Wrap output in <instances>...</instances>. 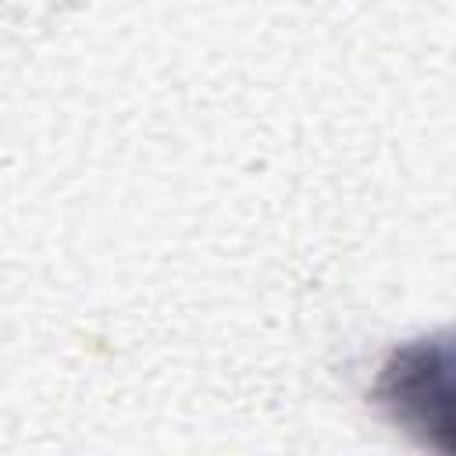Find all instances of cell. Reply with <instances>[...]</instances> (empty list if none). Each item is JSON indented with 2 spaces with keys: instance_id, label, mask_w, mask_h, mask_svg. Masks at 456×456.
Returning a JSON list of instances; mask_svg holds the SVG:
<instances>
[{
  "instance_id": "1",
  "label": "cell",
  "mask_w": 456,
  "mask_h": 456,
  "mask_svg": "<svg viewBox=\"0 0 456 456\" xmlns=\"http://www.w3.org/2000/svg\"><path fill=\"white\" fill-rule=\"evenodd\" d=\"M370 403L420 449L456 456V324L392 346Z\"/></svg>"
}]
</instances>
